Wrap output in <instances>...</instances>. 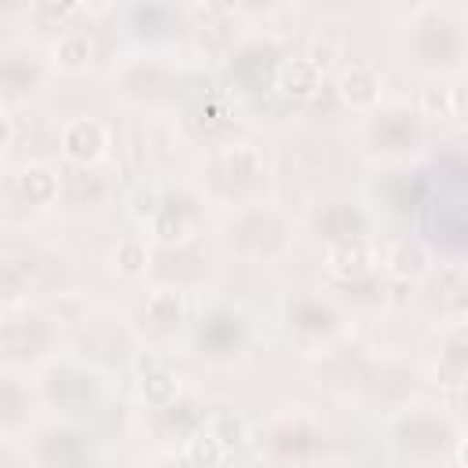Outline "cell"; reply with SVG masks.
Listing matches in <instances>:
<instances>
[{
  "label": "cell",
  "instance_id": "23",
  "mask_svg": "<svg viewBox=\"0 0 468 468\" xmlns=\"http://www.w3.org/2000/svg\"><path fill=\"white\" fill-rule=\"evenodd\" d=\"M325 271L336 282H358L373 271V249L369 241H340L325 249Z\"/></svg>",
  "mask_w": 468,
  "mask_h": 468
},
{
  "label": "cell",
  "instance_id": "28",
  "mask_svg": "<svg viewBox=\"0 0 468 468\" xmlns=\"http://www.w3.org/2000/svg\"><path fill=\"white\" fill-rule=\"evenodd\" d=\"M91 55H95L91 37H88L84 29L69 26L66 33H58V40H55V48H51V66L69 69V73H80V69H88Z\"/></svg>",
  "mask_w": 468,
  "mask_h": 468
},
{
  "label": "cell",
  "instance_id": "9",
  "mask_svg": "<svg viewBox=\"0 0 468 468\" xmlns=\"http://www.w3.org/2000/svg\"><path fill=\"white\" fill-rule=\"evenodd\" d=\"M263 172H267V161L252 143H227L212 157V186L223 197H238L241 205H249L245 197L263 183Z\"/></svg>",
  "mask_w": 468,
  "mask_h": 468
},
{
  "label": "cell",
  "instance_id": "4",
  "mask_svg": "<svg viewBox=\"0 0 468 468\" xmlns=\"http://www.w3.org/2000/svg\"><path fill=\"white\" fill-rule=\"evenodd\" d=\"M223 238L234 252H241L245 260H278L285 256V249L292 245V230L289 223L274 212V208H263V205H241L227 227H223Z\"/></svg>",
  "mask_w": 468,
  "mask_h": 468
},
{
  "label": "cell",
  "instance_id": "27",
  "mask_svg": "<svg viewBox=\"0 0 468 468\" xmlns=\"http://www.w3.org/2000/svg\"><path fill=\"white\" fill-rule=\"evenodd\" d=\"M384 267L395 274V278H406V282H417L431 271V256L420 241H410V238H399L384 249Z\"/></svg>",
  "mask_w": 468,
  "mask_h": 468
},
{
  "label": "cell",
  "instance_id": "24",
  "mask_svg": "<svg viewBox=\"0 0 468 468\" xmlns=\"http://www.w3.org/2000/svg\"><path fill=\"white\" fill-rule=\"evenodd\" d=\"M183 18H186V15L176 11V7H168V4H135V7H128V26H132V33H135V37H150V40L179 33Z\"/></svg>",
  "mask_w": 468,
  "mask_h": 468
},
{
  "label": "cell",
  "instance_id": "7",
  "mask_svg": "<svg viewBox=\"0 0 468 468\" xmlns=\"http://www.w3.org/2000/svg\"><path fill=\"white\" fill-rule=\"evenodd\" d=\"M29 457L37 468H95L99 450L77 420H55L33 435Z\"/></svg>",
  "mask_w": 468,
  "mask_h": 468
},
{
  "label": "cell",
  "instance_id": "8",
  "mask_svg": "<svg viewBox=\"0 0 468 468\" xmlns=\"http://www.w3.org/2000/svg\"><path fill=\"white\" fill-rule=\"evenodd\" d=\"M201 219H205L201 197L194 190L179 186V190L161 194V205H157L154 219L146 223V234H150V241L157 249H183L201 230Z\"/></svg>",
  "mask_w": 468,
  "mask_h": 468
},
{
  "label": "cell",
  "instance_id": "19",
  "mask_svg": "<svg viewBox=\"0 0 468 468\" xmlns=\"http://www.w3.org/2000/svg\"><path fill=\"white\" fill-rule=\"evenodd\" d=\"M380 95H384V77L377 73V66L369 62H351L340 77H336V99L355 110V113H373L380 110Z\"/></svg>",
  "mask_w": 468,
  "mask_h": 468
},
{
  "label": "cell",
  "instance_id": "33",
  "mask_svg": "<svg viewBox=\"0 0 468 468\" xmlns=\"http://www.w3.org/2000/svg\"><path fill=\"white\" fill-rule=\"evenodd\" d=\"M77 11H80L77 4H55V0H40V4H33V7H29V18H33L40 29H58V33H66Z\"/></svg>",
  "mask_w": 468,
  "mask_h": 468
},
{
  "label": "cell",
  "instance_id": "1",
  "mask_svg": "<svg viewBox=\"0 0 468 468\" xmlns=\"http://www.w3.org/2000/svg\"><path fill=\"white\" fill-rule=\"evenodd\" d=\"M406 55L417 69L450 73L468 58V18L453 7H413L406 18Z\"/></svg>",
  "mask_w": 468,
  "mask_h": 468
},
{
  "label": "cell",
  "instance_id": "21",
  "mask_svg": "<svg viewBox=\"0 0 468 468\" xmlns=\"http://www.w3.org/2000/svg\"><path fill=\"white\" fill-rule=\"evenodd\" d=\"M58 190H62V179L51 165H40V161H29L18 168L15 176V194L29 205V208H44V205H55L58 201Z\"/></svg>",
  "mask_w": 468,
  "mask_h": 468
},
{
  "label": "cell",
  "instance_id": "26",
  "mask_svg": "<svg viewBox=\"0 0 468 468\" xmlns=\"http://www.w3.org/2000/svg\"><path fill=\"white\" fill-rule=\"evenodd\" d=\"M165 84H168V73H165V66H161L157 58H150V55L132 58V62L124 66V73H121V91L132 95V99H154V95H161Z\"/></svg>",
  "mask_w": 468,
  "mask_h": 468
},
{
  "label": "cell",
  "instance_id": "3",
  "mask_svg": "<svg viewBox=\"0 0 468 468\" xmlns=\"http://www.w3.org/2000/svg\"><path fill=\"white\" fill-rule=\"evenodd\" d=\"M391 442H395L399 457H406L413 464H435L439 457L457 450V428L439 410H428V406L410 410L406 406L391 428Z\"/></svg>",
  "mask_w": 468,
  "mask_h": 468
},
{
  "label": "cell",
  "instance_id": "31",
  "mask_svg": "<svg viewBox=\"0 0 468 468\" xmlns=\"http://www.w3.org/2000/svg\"><path fill=\"white\" fill-rule=\"evenodd\" d=\"M22 406H29V388H26L15 373H7V377H4V388H0V417H4V431H7V435L18 428Z\"/></svg>",
  "mask_w": 468,
  "mask_h": 468
},
{
  "label": "cell",
  "instance_id": "29",
  "mask_svg": "<svg viewBox=\"0 0 468 468\" xmlns=\"http://www.w3.org/2000/svg\"><path fill=\"white\" fill-rule=\"evenodd\" d=\"M223 461H227V450L205 424L183 439V464L186 468H219Z\"/></svg>",
  "mask_w": 468,
  "mask_h": 468
},
{
  "label": "cell",
  "instance_id": "10",
  "mask_svg": "<svg viewBox=\"0 0 468 468\" xmlns=\"http://www.w3.org/2000/svg\"><path fill=\"white\" fill-rule=\"evenodd\" d=\"M58 340V329L48 314L40 311H22V314H7L4 318V362L7 366H33L40 358L51 355Z\"/></svg>",
  "mask_w": 468,
  "mask_h": 468
},
{
  "label": "cell",
  "instance_id": "12",
  "mask_svg": "<svg viewBox=\"0 0 468 468\" xmlns=\"http://www.w3.org/2000/svg\"><path fill=\"white\" fill-rule=\"evenodd\" d=\"M263 450H267V457L271 461H278V464H311L314 461V453L322 450V431L311 424V420H303V417H282V420H274L267 431H263Z\"/></svg>",
  "mask_w": 468,
  "mask_h": 468
},
{
  "label": "cell",
  "instance_id": "32",
  "mask_svg": "<svg viewBox=\"0 0 468 468\" xmlns=\"http://www.w3.org/2000/svg\"><path fill=\"white\" fill-rule=\"evenodd\" d=\"M113 267H117V274H124V278L146 274V267H150V249H146V241H143V238H124V241H117V249H113Z\"/></svg>",
  "mask_w": 468,
  "mask_h": 468
},
{
  "label": "cell",
  "instance_id": "18",
  "mask_svg": "<svg viewBox=\"0 0 468 468\" xmlns=\"http://www.w3.org/2000/svg\"><path fill=\"white\" fill-rule=\"evenodd\" d=\"M413 384H417L413 366L391 362V366H380L373 377L362 380V395L377 410H406V399L413 395Z\"/></svg>",
  "mask_w": 468,
  "mask_h": 468
},
{
  "label": "cell",
  "instance_id": "20",
  "mask_svg": "<svg viewBox=\"0 0 468 468\" xmlns=\"http://www.w3.org/2000/svg\"><path fill=\"white\" fill-rule=\"evenodd\" d=\"M274 91L289 102H311L322 91V66L303 55H285L274 73Z\"/></svg>",
  "mask_w": 468,
  "mask_h": 468
},
{
  "label": "cell",
  "instance_id": "15",
  "mask_svg": "<svg viewBox=\"0 0 468 468\" xmlns=\"http://www.w3.org/2000/svg\"><path fill=\"white\" fill-rule=\"evenodd\" d=\"M58 150H62V157H66L69 165L91 168V165H99V161L106 157V150H110V128H106L102 121H95V117H73V121H66L62 132H58Z\"/></svg>",
  "mask_w": 468,
  "mask_h": 468
},
{
  "label": "cell",
  "instance_id": "37",
  "mask_svg": "<svg viewBox=\"0 0 468 468\" xmlns=\"http://www.w3.org/2000/svg\"><path fill=\"white\" fill-rule=\"evenodd\" d=\"M464 366H468V344H464Z\"/></svg>",
  "mask_w": 468,
  "mask_h": 468
},
{
  "label": "cell",
  "instance_id": "36",
  "mask_svg": "<svg viewBox=\"0 0 468 468\" xmlns=\"http://www.w3.org/2000/svg\"><path fill=\"white\" fill-rule=\"evenodd\" d=\"M311 468H344V464H311Z\"/></svg>",
  "mask_w": 468,
  "mask_h": 468
},
{
  "label": "cell",
  "instance_id": "5",
  "mask_svg": "<svg viewBox=\"0 0 468 468\" xmlns=\"http://www.w3.org/2000/svg\"><path fill=\"white\" fill-rule=\"evenodd\" d=\"M428 135V121L417 106L410 102H391V106H380L369 113L366 121V143L373 154L380 157H410L413 150H420Z\"/></svg>",
  "mask_w": 468,
  "mask_h": 468
},
{
  "label": "cell",
  "instance_id": "25",
  "mask_svg": "<svg viewBox=\"0 0 468 468\" xmlns=\"http://www.w3.org/2000/svg\"><path fill=\"white\" fill-rule=\"evenodd\" d=\"M135 391L150 410H168L172 402H179V377L161 362H146L135 380Z\"/></svg>",
  "mask_w": 468,
  "mask_h": 468
},
{
  "label": "cell",
  "instance_id": "6",
  "mask_svg": "<svg viewBox=\"0 0 468 468\" xmlns=\"http://www.w3.org/2000/svg\"><path fill=\"white\" fill-rule=\"evenodd\" d=\"M311 234L329 249V245H340V241H369L373 234V212L362 197H351V194H329L322 201H314L311 216Z\"/></svg>",
  "mask_w": 468,
  "mask_h": 468
},
{
  "label": "cell",
  "instance_id": "11",
  "mask_svg": "<svg viewBox=\"0 0 468 468\" xmlns=\"http://www.w3.org/2000/svg\"><path fill=\"white\" fill-rule=\"evenodd\" d=\"M194 344L208 362H230L249 344V318L238 307H208L194 322Z\"/></svg>",
  "mask_w": 468,
  "mask_h": 468
},
{
  "label": "cell",
  "instance_id": "13",
  "mask_svg": "<svg viewBox=\"0 0 468 468\" xmlns=\"http://www.w3.org/2000/svg\"><path fill=\"white\" fill-rule=\"evenodd\" d=\"M44 399L62 413H84L99 399V377L84 366H55L44 377Z\"/></svg>",
  "mask_w": 468,
  "mask_h": 468
},
{
  "label": "cell",
  "instance_id": "30",
  "mask_svg": "<svg viewBox=\"0 0 468 468\" xmlns=\"http://www.w3.org/2000/svg\"><path fill=\"white\" fill-rule=\"evenodd\" d=\"M205 428L223 442V450L230 453V450H241L249 439H252V428H249V420L241 417V413H234V410H216V413H205Z\"/></svg>",
  "mask_w": 468,
  "mask_h": 468
},
{
  "label": "cell",
  "instance_id": "16",
  "mask_svg": "<svg viewBox=\"0 0 468 468\" xmlns=\"http://www.w3.org/2000/svg\"><path fill=\"white\" fill-rule=\"evenodd\" d=\"M285 322L300 340H329L340 333V311L322 296H296L285 307Z\"/></svg>",
  "mask_w": 468,
  "mask_h": 468
},
{
  "label": "cell",
  "instance_id": "35",
  "mask_svg": "<svg viewBox=\"0 0 468 468\" xmlns=\"http://www.w3.org/2000/svg\"><path fill=\"white\" fill-rule=\"evenodd\" d=\"M457 464H461V468H468V435H464V439H457Z\"/></svg>",
  "mask_w": 468,
  "mask_h": 468
},
{
  "label": "cell",
  "instance_id": "22",
  "mask_svg": "<svg viewBox=\"0 0 468 468\" xmlns=\"http://www.w3.org/2000/svg\"><path fill=\"white\" fill-rule=\"evenodd\" d=\"M143 318H146V325L157 329V333L179 329L183 318H186L183 289H179V285H157V289H150L146 300H143Z\"/></svg>",
  "mask_w": 468,
  "mask_h": 468
},
{
  "label": "cell",
  "instance_id": "14",
  "mask_svg": "<svg viewBox=\"0 0 468 468\" xmlns=\"http://www.w3.org/2000/svg\"><path fill=\"white\" fill-rule=\"evenodd\" d=\"M48 80V58H40V51L33 48H4L0 55V88H4V102H18L29 99L44 88Z\"/></svg>",
  "mask_w": 468,
  "mask_h": 468
},
{
  "label": "cell",
  "instance_id": "2",
  "mask_svg": "<svg viewBox=\"0 0 468 468\" xmlns=\"http://www.w3.org/2000/svg\"><path fill=\"white\" fill-rule=\"evenodd\" d=\"M424 230L453 252H468V161H450L435 172L424 197Z\"/></svg>",
  "mask_w": 468,
  "mask_h": 468
},
{
  "label": "cell",
  "instance_id": "17",
  "mask_svg": "<svg viewBox=\"0 0 468 468\" xmlns=\"http://www.w3.org/2000/svg\"><path fill=\"white\" fill-rule=\"evenodd\" d=\"M282 58L285 55H278V48H271V44H260V40L241 44L238 51H230V80H238L249 91H260L267 84L274 88V73H278Z\"/></svg>",
  "mask_w": 468,
  "mask_h": 468
},
{
  "label": "cell",
  "instance_id": "34",
  "mask_svg": "<svg viewBox=\"0 0 468 468\" xmlns=\"http://www.w3.org/2000/svg\"><path fill=\"white\" fill-rule=\"evenodd\" d=\"M446 106H450L453 117L468 121V73H461V77L446 88Z\"/></svg>",
  "mask_w": 468,
  "mask_h": 468
}]
</instances>
